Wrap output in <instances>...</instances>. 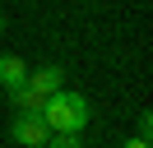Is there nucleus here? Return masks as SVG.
<instances>
[{"mask_svg": "<svg viewBox=\"0 0 153 148\" xmlns=\"http://www.w3.org/2000/svg\"><path fill=\"white\" fill-rule=\"evenodd\" d=\"M149 134H153V116L144 111V116H139V125H134V139H144V144H149Z\"/></svg>", "mask_w": 153, "mask_h": 148, "instance_id": "0eeeda50", "label": "nucleus"}, {"mask_svg": "<svg viewBox=\"0 0 153 148\" xmlns=\"http://www.w3.org/2000/svg\"><path fill=\"white\" fill-rule=\"evenodd\" d=\"M0 33H5V14H0Z\"/></svg>", "mask_w": 153, "mask_h": 148, "instance_id": "1a4fd4ad", "label": "nucleus"}, {"mask_svg": "<svg viewBox=\"0 0 153 148\" xmlns=\"http://www.w3.org/2000/svg\"><path fill=\"white\" fill-rule=\"evenodd\" d=\"M0 83H5V92L23 88V83H28V65H23L19 56H0Z\"/></svg>", "mask_w": 153, "mask_h": 148, "instance_id": "20e7f679", "label": "nucleus"}, {"mask_svg": "<svg viewBox=\"0 0 153 148\" xmlns=\"http://www.w3.org/2000/svg\"><path fill=\"white\" fill-rule=\"evenodd\" d=\"M47 148H84V144H79V134H51Z\"/></svg>", "mask_w": 153, "mask_h": 148, "instance_id": "423d86ee", "label": "nucleus"}, {"mask_svg": "<svg viewBox=\"0 0 153 148\" xmlns=\"http://www.w3.org/2000/svg\"><path fill=\"white\" fill-rule=\"evenodd\" d=\"M121 148H153V144H144V139H130V144H121Z\"/></svg>", "mask_w": 153, "mask_h": 148, "instance_id": "6e6552de", "label": "nucleus"}, {"mask_svg": "<svg viewBox=\"0 0 153 148\" xmlns=\"http://www.w3.org/2000/svg\"><path fill=\"white\" fill-rule=\"evenodd\" d=\"M42 120H47L51 134H79L88 125V97H79V92H51L47 107H42Z\"/></svg>", "mask_w": 153, "mask_h": 148, "instance_id": "f257e3e1", "label": "nucleus"}, {"mask_svg": "<svg viewBox=\"0 0 153 148\" xmlns=\"http://www.w3.org/2000/svg\"><path fill=\"white\" fill-rule=\"evenodd\" d=\"M60 79H65V70H60V65H42V70H28V88L37 92V97H51V92H60Z\"/></svg>", "mask_w": 153, "mask_h": 148, "instance_id": "7ed1b4c3", "label": "nucleus"}, {"mask_svg": "<svg viewBox=\"0 0 153 148\" xmlns=\"http://www.w3.org/2000/svg\"><path fill=\"white\" fill-rule=\"evenodd\" d=\"M14 139H19L23 148H47L51 130H47L42 116H14Z\"/></svg>", "mask_w": 153, "mask_h": 148, "instance_id": "f03ea898", "label": "nucleus"}, {"mask_svg": "<svg viewBox=\"0 0 153 148\" xmlns=\"http://www.w3.org/2000/svg\"><path fill=\"white\" fill-rule=\"evenodd\" d=\"M10 102H14L19 116H42V107H47V97H37L28 83H23V88H10Z\"/></svg>", "mask_w": 153, "mask_h": 148, "instance_id": "39448f33", "label": "nucleus"}]
</instances>
